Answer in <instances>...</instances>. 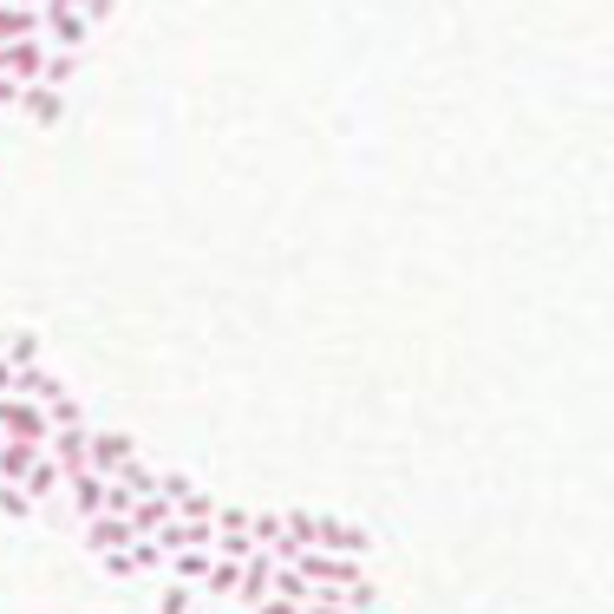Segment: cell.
Listing matches in <instances>:
<instances>
[{"label":"cell","instance_id":"cell-19","mask_svg":"<svg viewBox=\"0 0 614 614\" xmlns=\"http://www.w3.org/2000/svg\"><path fill=\"white\" fill-rule=\"evenodd\" d=\"M13 386H20V366H13V360L0 353V393H13Z\"/></svg>","mask_w":614,"mask_h":614},{"label":"cell","instance_id":"cell-20","mask_svg":"<svg viewBox=\"0 0 614 614\" xmlns=\"http://www.w3.org/2000/svg\"><path fill=\"white\" fill-rule=\"evenodd\" d=\"M308 614H346V608H308Z\"/></svg>","mask_w":614,"mask_h":614},{"label":"cell","instance_id":"cell-12","mask_svg":"<svg viewBox=\"0 0 614 614\" xmlns=\"http://www.w3.org/2000/svg\"><path fill=\"white\" fill-rule=\"evenodd\" d=\"M197 602H204V589H197V582H170V589L157 595V614H190Z\"/></svg>","mask_w":614,"mask_h":614},{"label":"cell","instance_id":"cell-5","mask_svg":"<svg viewBox=\"0 0 614 614\" xmlns=\"http://www.w3.org/2000/svg\"><path fill=\"white\" fill-rule=\"evenodd\" d=\"M20 112H27L33 125H60L66 98H60V85H46V79H27V85H20Z\"/></svg>","mask_w":614,"mask_h":614},{"label":"cell","instance_id":"cell-11","mask_svg":"<svg viewBox=\"0 0 614 614\" xmlns=\"http://www.w3.org/2000/svg\"><path fill=\"white\" fill-rule=\"evenodd\" d=\"M170 510H177V517H184V523H216V497H204V490H197V483H190V490H184V497H170Z\"/></svg>","mask_w":614,"mask_h":614},{"label":"cell","instance_id":"cell-1","mask_svg":"<svg viewBox=\"0 0 614 614\" xmlns=\"http://www.w3.org/2000/svg\"><path fill=\"white\" fill-rule=\"evenodd\" d=\"M0 431L7 438H27V445H46L53 438V418H46V406H33L20 393H0Z\"/></svg>","mask_w":614,"mask_h":614},{"label":"cell","instance_id":"cell-6","mask_svg":"<svg viewBox=\"0 0 614 614\" xmlns=\"http://www.w3.org/2000/svg\"><path fill=\"white\" fill-rule=\"evenodd\" d=\"M27 497H33V503H46V497H66V471H60V458H53V451H40V458H33V471H27Z\"/></svg>","mask_w":614,"mask_h":614},{"label":"cell","instance_id":"cell-16","mask_svg":"<svg viewBox=\"0 0 614 614\" xmlns=\"http://www.w3.org/2000/svg\"><path fill=\"white\" fill-rule=\"evenodd\" d=\"M7 360L13 366H40V341L33 334H7Z\"/></svg>","mask_w":614,"mask_h":614},{"label":"cell","instance_id":"cell-17","mask_svg":"<svg viewBox=\"0 0 614 614\" xmlns=\"http://www.w3.org/2000/svg\"><path fill=\"white\" fill-rule=\"evenodd\" d=\"M249 614H301V602H288V595H269V602H256Z\"/></svg>","mask_w":614,"mask_h":614},{"label":"cell","instance_id":"cell-22","mask_svg":"<svg viewBox=\"0 0 614 614\" xmlns=\"http://www.w3.org/2000/svg\"><path fill=\"white\" fill-rule=\"evenodd\" d=\"M190 614H204V602H197V608H190Z\"/></svg>","mask_w":614,"mask_h":614},{"label":"cell","instance_id":"cell-8","mask_svg":"<svg viewBox=\"0 0 614 614\" xmlns=\"http://www.w3.org/2000/svg\"><path fill=\"white\" fill-rule=\"evenodd\" d=\"M236 589H242V562H229V555H216L204 575V595L209 602H236Z\"/></svg>","mask_w":614,"mask_h":614},{"label":"cell","instance_id":"cell-2","mask_svg":"<svg viewBox=\"0 0 614 614\" xmlns=\"http://www.w3.org/2000/svg\"><path fill=\"white\" fill-rule=\"evenodd\" d=\"M40 20H46V46H60V53H85L92 20H85L72 0H46V7H40Z\"/></svg>","mask_w":614,"mask_h":614},{"label":"cell","instance_id":"cell-7","mask_svg":"<svg viewBox=\"0 0 614 614\" xmlns=\"http://www.w3.org/2000/svg\"><path fill=\"white\" fill-rule=\"evenodd\" d=\"M33 33H46V20H40V7H20V0H0V46H7V40H33Z\"/></svg>","mask_w":614,"mask_h":614},{"label":"cell","instance_id":"cell-13","mask_svg":"<svg viewBox=\"0 0 614 614\" xmlns=\"http://www.w3.org/2000/svg\"><path fill=\"white\" fill-rule=\"evenodd\" d=\"M256 537H249V530H216V555H229V562H249V555H256Z\"/></svg>","mask_w":614,"mask_h":614},{"label":"cell","instance_id":"cell-3","mask_svg":"<svg viewBox=\"0 0 614 614\" xmlns=\"http://www.w3.org/2000/svg\"><path fill=\"white\" fill-rule=\"evenodd\" d=\"M85 451H92V471H105V478H125V465L137 458L125 431H85Z\"/></svg>","mask_w":614,"mask_h":614},{"label":"cell","instance_id":"cell-21","mask_svg":"<svg viewBox=\"0 0 614 614\" xmlns=\"http://www.w3.org/2000/svg\"><path fill=\"white\" fill-rule=\"evenodd\" d=\"M20 7H46V0H20Z\"/></svg>","mask_w":614,"mask_h":614},{"label":"cell","instance_id":"cell-4","mask_svg":"<svg viewBox=\"0 0 614 614\" xmlns=\"http://www.w3.org/2000/svg\"><path fill=\"white\" fill-rule=\"evenodd\" d=\"M137 530H132V517L125 510H98V517H85V549L92 555H112V549H125Z\"/></svg>","mask_w":614,"mask_h":614},{"label":"cell","instance_id":"cell-15","mask_svg":"<svg viewBox=\"0 0 614 614\" xmlns=\"http://www.w3.org/2000/svg\"><path fill=\"white\" fill-rule=\"evenodd\" d=\"M0 510L7 517H40V503L27 497V483H0Z\"/></svg>","mask_w":614,"mask_h":614},{"label":"cell","instance_id":"cell-9","mask_svg":"<svg viewBox=\"0 0 614 614\" xmlns=\"http://www.w3.org/2000/svg\"><path fill=\"white\" fill-rule=\"evenodd\" d=\"M46 445H27V438H7L0 445V483H20L27 471H33V458H40Z\"/></svg>","mask_w":614,"mask_h":614},{"label":"cell","instance_id":"cell-14","mask_svg":"<svg viewBox=\"0 0 614 614\" xmlns=\"http://www.w3.org/2000/svg\"><path fill=\"white\" fill-rule=\"evenodd\" d=\"M72 72H79V53H60V46H53V53H46V72H40V79L66 92V85H72Z\"/></svg>","mask_w":614,"mask_h":614},{"label":"cell","instance_id":"cell-18","mask_svg":"<svg viewBox=\"0 0 614 614\" xmlns=\"http://www.w3.org/2000/svg\"><path fill=\"white\" fill-rule=\"evenodd\" d=\"M79 13H85L92 27H105V20H112V0H79Z\"/></svg>","mask_w":614,"mask_h":614},{"label":"cell","instance_id":"cell-10","mask_svg":"<svg viewBox=\"0 0 614 614\" xmlns=\"http://www.w3.org/2000/svg\"><path fill=\"white\" fill-rule=\"evenodd\" d=\"M209 562H216V549H170V555H164V569H170L177 582H197V589H204Z\"/></svg>","mask_w":614,"mask_h":614}]
</instances>
